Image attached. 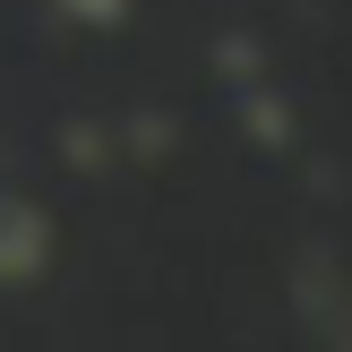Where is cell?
<instances>
[{
    "instance_id": "6da1fadb",
    "label": "cell",
    "mask_w": 352,
    "mask_h": 352,
    "mask_svg": "<svg viewBox=\"0 0 352 352\" xmlns=\"http://www.w3.org/2000/svg\"><path fill=\"white\" fill-rule=\"evenodd\" d=\"M43 267V215H26V206L0 198V284H17V275Z\"/></svg>"
},
{
    "instance_id": "7a4b0ae2",
    "label": "cell",
    "mask_w": 352,
    "mask_h": 352,
    "mask_svg": "<svg viewBox=\"0 0 352 352\" xmlns=\"http://www.w3.org/2000/svg\"><path fill=\"white\" fill-rule=\"evenodd\" d=\"M52 9H60L69 26H120V17H129V0H52Z\"/></svg>"
}]
</instances>
